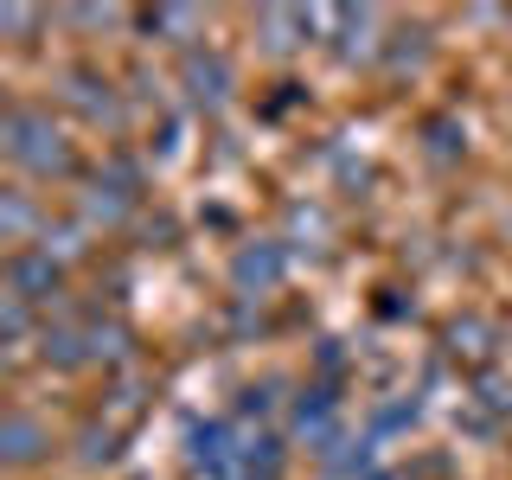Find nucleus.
<instances>
[{"label":"nucleus","instance_id":"39448f33","mask_svg":"<svg viewBox=\"0 0 512 480\" xmlns=\"http://www.w3.org/2000/svg\"><path fill=\"white\" fill-rule=\"evenodd\" d=\"M77 461H84V468H109V461H116V429L84 423L77 429Z\"/></svg>","mask_w":512,"mask_h":480},{"label":"nucleus","instance_id":"f03ea898","mask_svg":"<svg viewBox=\"0 0 512 480\" xmlns=\"http://www.w3.org/2000/svg\"><path fill=\"white\" fill-rule=\"evenodd\" d=\"M58 263L45 250H13L7 256V295L13 301H52L58 295Z\"/></svg>","mask_w":512,"mask_h":480},{"label":"nucleus","instance_id":"423d86ee","mask_svg":"<svg viewBox=\"0 0 512 480\" xmlns=\"http://www.w3.org/2000/svg\"><path fill=\"white\" fill-rule=\"evenodd\" d=\"M282 276V256L276 250H237V282H256V288H269V282H276Z\"/></svg>","mask_w":512,"mask_h":480},{"label":"nucleus","instance_id":"0eeeda50","mask_svg":"<svg viewBox=\"0 0 512 480\" xmlns=\"http://www.w3.org/2000/svg\"><path fill=\"white\" fill-rule=\"evenodd\" d=\"M26 231H32V199L13 186V192H7V237H26Z\"/></svg>","mask_w":512,"mask_h":480},{"label":"nucleus","instance_id":"f257e3e1","mask_svg":"<svg viewBox=\"0 0 512 480\" xmlns=\"http://www.w3.org/2000/svg\"><path fill=\"white\" fill-rule=\"evenodd\" d=\"M7 160L26 167V173H39V180L77 167V154L64 148V135L45 116H32V109H7Z\"/></svg>","mask_w":512,"mask_h":480},{"label":"nucleus","instance_id":"7ed1b4c3","mask_svg":"<svg viewBox=\"0 0 512 480\" xmlns=\"http://www.w3.org/2000/svg\"><path fill=\"white\" fill-rule=\"evenodd\" d=\"M0 448H7L13 468H32V461L52 455V429H39L26 410H13V416H7V429H0Z\"/></svg>","mask_w":512,"mask_h":480},{"label":"nucleus","instance_id":"20e7f679","mask_svg":"<svg viewBox=\"0 0 512 480\" xmlns=\"http://www.w3.org/2000/svg\"><path fill=\"white\" fill-rule=\"evenodd\" d=\"M64 84H71V103L84 109L90 122L122 128V109H116V96H109V84H96V77H64Z\"/></svg>","mask_w":512,"mask_h":480}]
</instances>
